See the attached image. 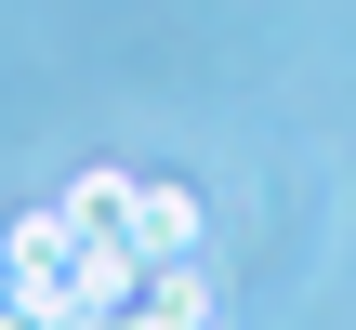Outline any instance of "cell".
<instances>
[{
	"instance_id": "obj_1",
	"label": "cell",
	"mask_w": 356,
	"mask_h": 330,
	"mask_svg": "<svg viewBox=\"0 0 356 330\" xmlns=\"http://www.w3.org/2000/svg\"><path fill=\"white\" fill-rule=\"evenodd\" d=\"M119 225H132V251H145V265L198 251V198H185V185H132V198H119Z\"/></svg>"
}]
</instances>
